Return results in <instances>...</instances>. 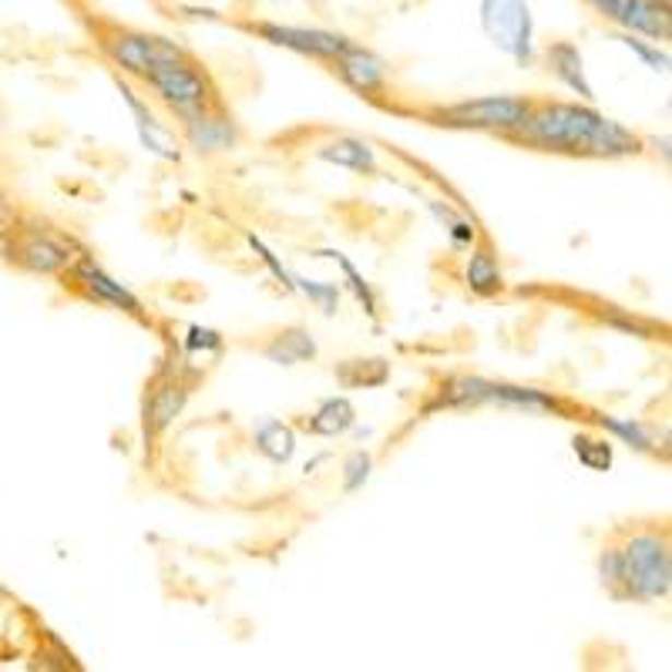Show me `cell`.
Here are the masks:
<instances>
[{"label": "cell", "mask_w": 672, "mask_h": 672, "mask_svg": "<svg viewBox=\"0 0 672 672\" xmlns=\"http://www.w3.org/2000/svg\"><path fill=\"white\" fill-rule=\"evenodd\" d=\"M11 219H14V212H11V202L0 196V236L8 233V226H11Z\"/></svg>", "instance_id": "32"}, {"label": "cell", "mask_w": 672, "mask_h": 672, "mask_svg": "<svg viewBox=\"0 0 672 672\" xmlns=\"http://www.w3.org/2000/svg\"><path fill=\"white\" fill-rule=\"evenodd\" d=\"M531 102L524 98H508V95H487L474 102H461L455 108H444L440 118L447 125H461V128H487V131H518L524 118L531 115Z\"/></svg>", "instance_id": "6"}, {"label": "cell", "mask_w": 672, "mask_h": 672, "mask_svg": "<svg viewBox=\"0 0 672 672\" xmlns=\"http://www.w3.org/2000/svg\"><path fill=\"white\" fill-rule=\"evenodd\" d=\"M337 380L346 387V390H356V387H384L390 380V364L374 356V361H343L337 367Z\"/></svg>", "instance_id": "22"}, {"label": "cell", "mask_w": 672, "mask_h": 672, "mask_svg": "<svg viewBox=\"0 0 672 672\" xmlns=\"http://www.w3.org/2000/svg\"><path fill=\"white\" fill-rule=\"evenodd\" d=\"M353 421H356L353 403L346 397H330L309 414L306 431L317 434V437H337V434H346L353 427Z\"/></svg>", "instance_id": "18"}, {"label": "cell", "mask_w": 672, "mask_h": 672, "mask_svg": "<svg viewBox=\"0 0 672 672\" xmlns=\"http://www.w3.org/2000/svg\"><path fill=\"white\" fill-rule=\"evenodd\" d=\"M142 81L178 118H192V115L215 108V87L209 84V78L196 64H189V58L162 61Z\"/></svg>", "instance_id": "4"}, {"label": "cell", "mask_w": 672, "mask_h": 672, "mask_svg": "<svg viewBox=\"0 0 672 672\" xmlns=\"http://www.w3.org/2000/svg\"><path fill=\"white\" fill-rule=\"evenodd\" d=\"M121 95H125V102H128V108H131V115L139 118L134 125H139V134H142V142L149 145V152H155L158 158H168V162H175L178 158V149H172V139H168V131L155 121V115L145 108V102L139 98L131 92V87H125L121 84Z\"/></svg>", "instance_id": "17"}, {"label": "cell", "mask_w": 672, "mask_h": 672, "mask_svg": "<svg viewBox=\"0 0 672 672\" xmlns=\"http://www.w3.org/2000/svg\"><path fill=\"white\" fill-rule=\"evenodd\" d=\"M464 283L471 293L478 296H495L502 290V269H498V259L487 246L474 249L468 256V266H464Z\"/></svg>", "instance_id": "20"}, {"label": "cell", "mask_w": 672, "mask_h": 672, "mask_svg": "<svg viewBox=\"0 0 672 672\" xmlns=\"http://www.w3.org/2000/svg\"><path fill=\"white\" fill-rule=\"evenodd\" d=\"M11 259H17V266H24L27 273H40V276L64 273L71 266L68 249L58 239L40 236V233H27L17 246H11Z\"/></svg>", "instance_id": "10"}, {"label": "cell", "mask_w": 672, "mask_h": 672, "mask_svg": "<svg viewBox=\"0 0 672 672\" xmlns=\"http://www.w3.org/2000/svg\"><path fill=\"white\" fill-rule=\"evenodd\" d=\"M549 71L565 84V87H571V92L581 98V102H596V92H592V84H589V78H586V61H581V51L575 48L571 40H558V44H552L549 48Z\"/></svg>", "instance_id": "15"}, {"label": "cell", "mask_w": 672, "mask_h": 672, "mask_svg": "<svg viewBox=\"0 0 672 672\" xmlns=\"http://www.w3.org/2000/svg\"><path fill=\"white\" fill-rule=\"evenodd\" d=\"M478 403H502V408H521V411H565L562 403L534 387H511L481 377H455L440 387V397L434 408H478Z\"/></svg>", "instance_id": "3"}, {"label": "cell", "mask_w": 672, "mask_h": 672, "mask_svg": "<svg viewBox=\"0 0 672 672\" xmlns=\"http://www.w3.org/2000/svg\"><path fill=\"white\" fill-rule=\"evenodd\" d=\"M589 4L629 34H646L652 40L672 37V17L662 0H589Z\"/></svg>", "instance_id": "8"}, {"label": "cell", "mask_w": 672, "mask_h": 672, "mask_svg": "<svg viewBox=\"0 0 672 672\" xmlns=\"http://www.w3.org/2000/svg\"><path fill=\"white\" fill-rule=\"evenodd\" d=\"M249 243H252V249H256V252H259V256H262V262H266V266H269V269H273V273H276V276H280V280H283V283H286V280H290V276H286V269H283V266H280V262H276V256H273V252H269V249H266V246H262V243H259V239H256V236H249Z\"/></svg>", "instance_id": "31"}, {"label": "cell", "mask_w": 672, "mask_h": 672, "mask_svg": "<svg viewBox=\"0 0 672 672\" xmlns=\"http://www.w3.org/2000/svg\"><path fill=\"white\" fill-rule=\"evenodd\" d=\"M596 421L615 437H622L629 447H636V451H652V434L639 421H615V417H596Z\"/></svg>", "instance_id": "25"}, {"label": "cell", "mask_w": 672, "mask_h": 672, "mask_svg": "<svg viewBox=\"0 0 672 672\" xmlns=\"http://www.w3.org/2000/svg\"><path fill=\"white\" fill-rule=\"evenodd\" d=\"M269 44H276V48H286V51H296V55H309V58H320V61H333L340 58L350 40L343 34H333V31H320V27H283V24H259L256 27Z\"/></svg>", "instance_id": "9"}, {"label": "cell", "mask_w": 672, "mask_h": 672, "mask_svg": "<svg viewBox=\"0 0 672 672\" xmlns=\"http://www.w3.org/2000/svg\"><path fill=\"white\" fill-rule=\"evenodd\" d=\"M612 555H615V575L609 581V592L615 599L656 602L669 596L672 555H669V534L662 528L629 531L618 545H612Z\"/></svg>", "instance_id": "2"}, {"label": "cell", "mask_w": 672, "mask_h": 672, "mask_svg": "<svg viewBox=\"0 0 672 672\" xmlns=\"http://www.w3.org/2000/svg\"><path fill=\"white\" fill-rule=\"evenodd\" d=\"M575 447V458L586 464L589 471H609L612 468V444L605 437H589V434H578L571 440Z\"/></svg>", "instance_id": "23"}, {"label": "cell", "mask_w": 672, "mask_h": 672, "mask_svg": "<svg viewBox=\"0 0 672 672\" xmlns=\"http://www.w3.org/2000/svg\"><path fill=\"white\" fill-rule=\"evenodd\" d=\"M189 400V384L165 377L152 387V393L145 397V431L152 437H158L162 431H168V424L186 411Z\"/></svg>", "instance_id": "12"}, {"label": "cell", "mask_w": 672, "mask_h": 672, "mask_svg": "<svg viewBox=\"0 0 672 672\" xmlns=\"http://www.w3.org/2000/svg\"><path fill=\"white\" fill-rule=\"evenodd\" d=\"M186 125V139L196 152H226L236 142V128L226 115H215V108L182 118Z\"/></svg>", "instance_id": "14"}, {"label": "cell", "mask_w": 672, "mask_h": 672, "mask_svg": "<svg viewBox=\"0 0 672 672\" xmlns=\"http://www.w3.org/2000/svg\"><path fill=\"white\" fill-rule=\"evenodd\" d=\"M256 451L273 464H286L296 455V434L280 421H262L256 427Z\"/></svg>", "instance_id": "21"}, {"label": "cell", "mask_w": 672, "mask_h": 672, "mask_svg": "<svg viewBox=\"0 0 672 672\" xmlns=\"http://www.w3.org/2000/svg\"><path fill=\"white\" fill-rule=\"evenodd\" d=\"M431 212H434L440 222H447V236H451V246H455V249H468V246H474L478 229H474V222H471V219L451 212V209L440 205V202H431Z\"/></svg>", "instance_id": "24"}, {"label": "cell", "mask_w": 672, "mask_h": 672, "mask_svg": "<svg viewBox=\"0 0 672 672\" xmlns=\"http://www.w3.org/2000/svg\"><path fill=\"white\" fill-rule=\"evenodd\" d=\"M622 44H625V48H633V51H636V55H639V58H642L652 71H665V68H669V58H665L662 51L649 48V44H642L636 34H625V37H622Z\"/></svg>", "instance_id": "29"}, {"label": "cell", "mask_w": 672, "mask_h": 672, "mask_svg": "<svg viewBox=\"0 0 672 672\" xmlns=\"http://www.w3.org/2000/svg\"><path fill=\"white\" fill-rule=\"evenodd\" d=\"M296 283H299V290L313 299V303H317L323 313H337V303H340V290L333 286V283H309V280H299L296 276Z\"/></svg>", "instance_id": "28"}, {"label": "cell", "mask_w": 672, "mask_h": 672, "mask_svg": "<svg viewBox=\"0 0 672 672\" xmlns=\"http://www.w3.org/2000/svg\"><path fill=\"white\" fill-rule=\"evenodd\" d=\"M262 356L280 367H293V364H303V361H313V356H317V340H313L306 330L293 327V330H283L269 340L262 346Z\"/></svg>", "instance_id": "16"}, {"label": "cell", "mask_w": 672, "mask_h": 672, "mask_svg": "<svg viewBox=\"0 0 672 672\" xmlns=\"http://www.w3.org/2000/svg\"><path fill=\"white\" fill-rule=\"evenodd\" d=\"M337 61V71L340 78L353 87V92H361V95H380L384 87H387V68L377 55L364 51V48H356V44H350V48L333 58Z\"/></svg>", "instance_id": "11"}, {"label": "cell", "mask_w": 672, "mask_h": 672, "mask_svg": "<svg viewBox=\"0 0 672 672\" xmlns=\"http://www.w3.org/2000/svg\"><path fill=\"white\" fill-rule=\"evenodd\" d=\"M323 256H330V259H337V262H340L343 276H346V286L353 290V296L361 299V303L367 306V313H370V317H374V313H377V299H374V290L367 286V280H364L361 273H356V269H353V262H350V259H346L343 252H323Z\"/></svg>", "instance_id": "26"}, {"label": "cell", "mask_w": 672, "mask_h": 672, "mask_svg": "<svg viewBox=\"0 0 672 672\" xmlns=\"http://www.w3.org/2000/svg\"><path fill=\"white\" fill-rule=\"evenodd\" d=\"M515 134L521 142L542 145L549 152H571V155L615 158V155L639 152V139L629 128H622L618 121L599 115L596 108H581V105L531 108V115Z\"/></svg>", "instance_id": "1"}, {"label": "cell", "mask_w": 672, "mask_h": 672, "mask_svg": "<svg viewBox=\"0 0 672 672\" xmlns=\"http://www.w3.org/2000/svg\"><path fill=\"white\" fill-rule=\"evenodd\" d=\"M74 280H78V286L87 290V296L98 299V303L118 306V309H125V313H134V317L142 313V303L134 299L121 283H115L108 273H102V269H98L92 259H78V262H74Z\"/></svg>", "instance_id": "13"}, {"label": "cell", "mask_w": 672, "mask_h": 672, "mask_svg": "<svg viewBox=\"0 0 672 672\" xmlns=\"http://www.w3.org/2000/svg\"><path fill=\"white\" fill-rule=\"evenodd\" d=\"M189 350H219L222 337L215 330H202V327H189Z\"/></svg>", "instance_id": "30"}, {"label": "cell", "mask_w": 672, "mask_h": 672, "mask_svg": "<svg viewBox=\"0 0 672 672\" xmlns=\"http://www.w3.org/2000/svg\"><path fill=\"white\" fill-rule=\"evenodd\" d=\"M105 51H108V58H111L121 71H128V74H134V78H145V74H149L155 64H162V61L186 58V51L178 48L175 40L158 37V34H139V31H125V34L105 40Z\"/></svg>", "instance_id": "7"}, {"label": "cell", "mask_w": 672, "mask_h": 672, "mask_svg": "<svg viewBox=\"0 0 672 672\" xmlns=\"http://www.w3.org/2000/svg\"><path fill=\"white\" fill-rule=\"evenodd\" d=\"M370 468H374V461H370L367 451H353V455L343 461V487H346V491H356V487H361V484L370 478Z\"/></svg>", "instance_id": "27"}, {"label": "cell", "mask_w": 672, "mask_h": 672, "mask_svg": "<svg viewBox=\"0 0 672 672\" xmlns=\"http://www.w3.org/2000/svg\"><path fill=\"white\" fill-rule=\"evenodd\" d=\"M481 27L521 68L534 61V21L524 0H481Z\"/></svg>", "instance_id": "5"}, {"label": "cell", "mask_w": 672, "mask_h": 672, "mask_svg": "<svg viewBox=\"0 0 672 672\" xmlns=\"http://www.w3.org/2000/svg\"><path fill=\"white\" fill-rule=\"evenodd\" d=\"M317 155L330 165H340V168H353V172H377V155L374 149L364 142V139H337V142H327L317 149Z\"/></svg>", "instance_id": "19"}]
</instances>
